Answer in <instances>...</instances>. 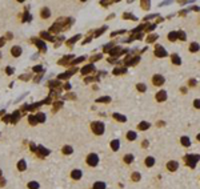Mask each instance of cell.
Returning a JSON list of instances; mask_svg holds the SVG:
<instances>
[{"label": "cell", "instance_id": "6da1fadb", "mask_svg": "<svg viewBox=\"0 0 200 189\" xmlns=\"http://www.w3.org/2000/svg\"><path fill=\"white\" fill-rule=\"evenodd\" d=\"M71 24H73V19H71V17H62V19H59L55 24L49 28V32L58 33L60 29H68L71 27Z\"/></svg>", "mask_w": 200, "mask_h": 189}, {"label": "cell", "instance_id": "7a4b0ae2", "mask_svg": "<svg viewBox=\"0 0 200 189\" xmlns=\"http://www.w3.org/2000/svg\"><path fill=\"white\" fill-rule=\"evenodd\" d=\"M183 158L187 166H190L191 169H195L197 162L200 161V155H197V153H187V155H184Z\"/></svg>", "mask_w": 200, "mask_h": 189}, {"label": "cell", "instance_id": "3957f363", "mask_svg": "<svg viewBox=\"0 0 200 189\" xmlns=\"http://www.w3.org/2000/svg\"><path fill=\"white\" fill-rule=\"evenodd\" d=\"M91 131L96 136H101L105 131V125L101 121H93V123H91Z\"/></svg>", "mask_w": 200, "mask_h": 189}, {"label": "cell", "instance_id": "277c9868", "mask_svg": "<svg viewBox=\"0 0 200 189\" xmlns=\"http://www.w3.org/2000/svg\"><path fill=\"white\" fill-rule=\"evenodd\" d=\"M99 161H100V160H99V156H97L96 153H90V155L87 156V158H86L87 165H90V166H92V168L97 166Z\"/></svg>", "mask_w": 200, "mask_h": 189}, {"label": "cell", "instance_id": "5b68a950", "mask_svg": "<svg viewBox=\"0 0 200 189\" xmlns=\"http://www.w3.org/2000/svg\"><path fill=\"white\" fill-rule=\"evenodd\" d=\"M153 53H155L156 57H167L168 56V52L164 49V47L160 44H156L155 45V51H153Z\"/></svg>", "mask_w": 200, "mask_h": 189}, {"label": "cell", "instance_id": "8992f818", "mask_svg": "<svg viewBox=\"0 0 200 189\" xmlns=\"http://www.w3.org/2000/svg\"><path fill=\"white\" fill-rule=\"evenodd\" d=\"M140 61V56H127L124 59V66L128 67V66H136L138 63Z\"/></svg>", "mask_w": 200, "mask_h": 189}, {"label": "cell", "instance_id": "52a82bcc", "mask_svg": "<svg viewBox=\"0 0 200 189\" xmlns=\"http://www.w3.org/2000/svg\"><path fill=\"white\" fill-rule=\"evenodd\" d=\"M179 166H180V164H179V161H176V160H169V161L166 164V168L168 172H176V171L179 169Z\"/></svg>", "mask_w": 200, "mask_h": 189}, {"label": "cell", "instance_id": "ba28073f", "mask_svg": "<svg viewBox=\"0 0 200 189\" xmlns=\"http://www.w3.org/2000/svg\"><path fill=\"white\" fill-rule=\"evenodd\" d=\"M164 83H166L164 76H162V75H153V76H152V84H153V85L162 87Z\"/></svg>", "mask_w": 200, "mask_h": 189}, {"label": "cell", "instance_id": "9c48e42d", "mask_svg": "<svg viewBox=\"0 0 200 189\" xmlns=\"http://www.w3.org/2000/svg\"><path fill=\"white\" fill-rule=\"evenodd\" d=\"M167 97H168V95H167V91H164V89L159 91V92L155 95V99L158 103H164L167 100Z\"/></svg>", "mask_w": 200, "mask_h": 189}, {"label": "cell", "instance_id": "30bf717a", "mask_svg": "<svg viewBox=\"0 0 200 189\" xmlns=\"http://www.w3.org/2000/svg\"><path fill=\"white\" fill-rule=\"evenodd\" d=\"M155 164H156V158L153 156H147L144 158V165L147 168H152V166H155Z\"/></svg>", "mask_w": 200, "mask_h": 189}, {"label": "cell", "instance_id": "8fae6325", "mask_svg": "<svg viewBox=\"0 0 200 189\" xmlns=\"http://www.w3.org/2000/svg\"><path fill=\"white\" fill-rule=\"evenodd\" d=\"M96 71V68H95V66L93 64H88V66L83 67V68L80 69V72H82V75H88V73H92Z\"/></svg>", "mask_w": 200, "mask_h": 189}, {"label": "cell", "instance_id": "7c38bea8", "mask_svg": "<svg viewBox=\"0 0 200 189\" xmlns=\"http://www.w3.org/2000/svg\"><path fill=\"white\" fill-rule=\"evenodd\" d=\"M71 179L75 180V181H77V180H80L82 177H83V172L80 171V169H73V171H71Z\"/></svg>", "mask_w": 200, "mask_h": 189}, {"label": "cell", "instance_id": "4fadbf2b", "mask_svg": "<svg viewBox=\"0 0 200 189\" xmlns=\"http://www.w3.org/2000/svg\"><path fill=\"white\" fill-rule=\"evenodd\" d=\"M76 71H77V68H71L68 71V72H66V73H62V75H59V79L60 80H67L69 77V76H72L73 73L76 72Z\"/></svg>", "mask_w": 200, "mask_h": 189}, {"label": "cell", "instance_id": "5bb4252c", "mask_svg": "<svg viewBox=\"0 0 200 189\" xmlns=\"http://www.w3.org/2000/svg\"><path fill=\"white\" fill-rule=\"evenodd\" d=\"M110 147H111V149L114 152H117L119 149H120V140L119 139H115V140H112L110 143Z\"/></svg>", "mask_w": 200, "mask_h": 189}, {"label": "cell", "instance_id": "9a60e30c", "mask_svg": "<svg viewBox=\"0 0 200 189\" xmlns=\"http://www.w3.org/2000/svg\"><path fill=\"white\" fill-rule=\"evenodd\" d=\"M21 48L20 47H19V45H15V47H12V48H11V55L14 56V57H19V56L21 55Z\"/></svg>", "mask_w": 200, "mask_h": 189}, {"label": "cell", "instance_id": "2e32d148", "mask_svg": "<svg viewBox=\"0 0 200 189\" xmlns=\"http://www.w3.org/2000/svg\"><path fill=\"white\" fill-rule=\"evenodd\" d=\"M180 144L183 145L184 148H188V147H191V139L188 136H182L180 137Z\"/></svg>", "mask_w": 200, "mask_h": 189}, {"label": "cell", "instance_id": "e0dca14e", "mask_svg": "<svg viewBox=\"0 0 200 189\" xmlns=\"http://www.w3.org/2000/svg\"><path fill=\"white\" fill-rule=\"evenodd\" d=\"M151 128V124L148 123V121H140L139 123V125H138V129L139 131H147V129H149Z\"/></svg>", "mask_w": 200, "mask_h": 189}, {"label": "cell", "instance_id": "ac0fdd59", "mask_svg": "<svg viewBox=\"0 0 200 189\" xmlns=\"http://www.w3.org/2000/svg\"><path fill=\"white\" fill-rule=\"evenodd\" d=\"M112 117H114L115 120L120 121V123H127V116H124V115H121V113L115 112V113H112Z\"/></svg>", "mask_w": 200, "mask_h": 189}, {"label": "cell", "instance_id": "d6986e66", "mask_svg": "<svg viewBox=\"0 0 200 189\" xmlns=\"http://www.w3.org/2000/svg\"><path fill=\"white\" fill-rule=\"evenodd\" d=\"M40 16H42L43 19H48V17L51 16V10H49L48 7H43L42 10H40Z\"/></svg>", "mask_w": 200, "mask_h": 189}, {"label": "cell", "instance_id": "ffe728a7", "mask_svg": "<svg viewBox=\"0 0 200 189\" xmlns=\"http://www.w3.org/2000/svg\"><path fill=\"white\" fill-rule=\"evenodd\" d=\"M125 137H127L128 141H135V140H138V133L135 131H128L127 134H125Z\"/></svg>", "mask_w": 200, "mask_h": 189}, {"label": "cell", "instance_id": "44dd1931", "mask_svg": "<svg viewBox=\"0 0 200 189\" xmlns=\"http://www.w3.org/2000/svg\"><path fill=\"white\" fill-rule=\"evenodd\" d=\"M171 60H172V63L175 66H182V57L177 53H172L171 55Z\"/></svg>", "mask_w": 200, "mask_h": 189}, {"label": "cell", "instance_id": "7402d4cb", "mask_svg": "<svg viewBox=\"0 0 200 189\" xmlns=\"http://www.w3.org/2000/svg\"><path fill=\"white\" fill-rule=\"evenodd\" d=\"M123 161L128 165L132 164V162L135 161V156L132 155V153H127V155H124V157H123Z\"/></svg>", "mask_w": 200, "mask_h": 189}, {"label": "cell", "instance_id": "603a6c76", "mask_svg": "<svg viewBox=\"0 0 200 189\" xmlns=\"http://www.w3.org/2000/svg\"><path fill=\"white\" fill-rule=\"evenodd\" d=\"M127 72V67H117V68H115L114 71H112V73L114 75H124V73Z\"/></svg>", "mask_w": 200, "mask_h": 189}, {"label": "cell", "instance_id": "cb8c5ba5", "mask_svg": "<svg viewBox=\"0 0 200 189\" xmlns=\"http://www.w3.org/2000/svg\"><path fill=\"white\" fill-rule=\"evenodd\" d=\"M34 43H35V44H36V45H38V48H40L43 52H45V51H47V45H45L42 40H38V39H35V38H34Z\"/></svg>", "mask_w": 200, "mask_h": 189}, {"label": "cell", "instance_id": "d4e9b609", "mask_svg": "<svg viewBox=\"0 0 200 189\" xmlns=\"http://www.w3.org/2000/svg\"><path fill=\"white\" fill-rule=\"evenodd\" d=\"M92 189H107V185L103 181H96V182H93Z\"/></svg>", "mask_w": 200, "mask_h": 189}, {"label": "cell", "instance_id": "484cf974", "mask_svg": "<svg viewBox=\"0 0 200 189\" xmlns=\"http://www.w3.org/2000/svg\"><path fill=\"white\" fill-rule=\"evenodd\" d=\"M112 101V99H111L110 96H103V97H99V99H96V103L99 104H108Z\"/></svg>", "mask_w": 200, "mask_h": 189}, {"label": "cell", "instance_id": "4316f807", "mask_svg": "<svg viewBox=\"0 0 200 189\" xmlns=\"http://www.w3.org/2000/svg\"><path fill=\"white\" fill-rule=\"evenodd\" d=\"M72 59H73V55H67L59 61V64H60V66H66V64L69 63V60H72Z\"/></svg>", "mask_w": 200, "mask_h": 189}, {"label": "cell", "instance_id": "83f0119b", "mask_svg": "<svg viewBox=\"0 0 200 189\" xmlns=\"http://www.w3.org/2000/svg\"><path fill=\"white\" fill-rule=\"evenodd\" d=\"M131 180H132L134 182L140 181V180H142V173H140V172H132V175H131Z\"/></svg>", "mask_w": 200, "mask_h": 189}, {"label": "cell", "instance_id": "f1b7e54d", "mask_svg": "<svg viewBox=\"0 0 200 189\" xmlns=\"http://www.w3.org/2000/svg\"><path fill=\"white\" fill-rule=\"evenodd\" d=\"M188 49H190L192 53H195V52H197L200 49V44H199V43H196V41H195V43H191L190 48H188Z\"/></svg>", "mask_w": 200, "mask_h": 189}, {"label": "cell", "instance_id": "f546056e", "mask_svg": "<svg viewBox=\"0 0 200 189\" xmlns=\"http://www.w3.org/2000/svg\"><path fill=\"white\" fill-rule=\"evenodd\" d=\"M38 152H39V155L42 156V157H45V156H48V155H49V151H48V149H45L44 147H43V145H40V147H39Z\"/></svg>", "mask_w": 200, "mask_h": 189}, {"label": "cell", "instance_id": "4dcf8cb0", "mask_svg": "<svg viewBox=\"0 0 200 189\" xmlns=\"http://www.w3.org/2000/svg\"><path fill=\"white\" fill-rule=\"evenodd\" d=\"M167 38H168L169 41H176L177 40V31H172V32H169L168 35H167Z\"/></svg>", "mask_w": 200, "mask_h": 189}, {"label": "cell", "instance_id": "1f68e13d", "mask_svg": "<svg viewBox=\"0 0 200 189\" xmlns=\"http://www.w3.org/2000/svg\"><path fill=\"white\" fill-rule=\"evenodd\" d=\"M156 39H159V35H156V33H152V35H148L145 40H147V43H148V44H151V43H155V41H156Z\"/></svg>", "mask_w": 200, "mask_h": 189}, {"label": "cell", "instance_id": "d6a6232c", "mask_svg": "<svg viewBox=\"0 0 200 189\" xmlns=\"http://www.w3.org/2000/svg\"><path fill=\"white\" fill-rule=\"evenodd\" d=\"M136 89H138L139 92L144 93V92H147V85H145L144 83H139V84H136Z\"/></svg>", "mask_w": 200, "mask_h": 189}, {"label": "cell", "instance_id": "836d02e7", "mask_svg": "<svg viewBox=\"0 0 200 189\" xmlns=\"http://www.w3.org/2000/svg\"><path fill=\"white\" fill-rule=\"evenodd\" d=\"M140 5H142L143 10H149L151 8V1L149 0H142L140 1Z\"/></svg>", "mask_w": 200, "mask_h": 189}, {"label": "cell", "instance_id": "e575fe53", "mask_svg": "<svg viewBox=\"0 0 200 189\" xmlns=\"http://www.w3.org/2000/svg\"><path fill=\"white\" fill-rule=\"evenodd\" d=\"M80 38H82L80 35H76V36H73V38L71 39V40H68V41H67V45H68V47H72V45L75 44V43H76V41H77V40H79Z\"/></svg>", "mask_w": 200, "mask_h": 189}, {"label": "cell", "instance_id": "d590c367", "mask_svg": "<svg viewBox=\"0 0 200 189\" xmlns=\"http://www.w3.org/2000/svg\"><path fill=\"white\" fill-rule=\"evenodd\" d=\"M123 19H129V20H136V19H138V17L135 16L134 14H129V12H124V14H123Z\"/></svg>", "mask_w": 200, "mask_h": 189}, {"label": "cell", "instance_id": "8d00e7d4", "mask_svg": "<svg viewBox=\"0 0 200 189\" xmlns=\"http://www.w3.org/2000/svg\"><path fill=\"white\" fill-rule=\"evenodd\" d=\"M62 152L64 153V155H71V153L73 152V149H72V147H71V145H66V147L63 148Z\"/></svg>", "mask_w": 200, "mask_h": 189}, {"label": "cell", "instance_id": "74e56055", "mask_svg": "<svg viewBox=\"0 0 200 189\" xmlns=\"http://www.w3.org/2000/svg\"><path fill=\"white\" fill-rule=\"evenodd\" d=\"M36 119H38V123H44L45 121V115L43 112H39L36 113Z\"/></svg>", "mask_w": 200, "mask_h": 189}, {"label": "cell", "instance_id": "f35d334b", "mask_svg": "<svg viewBox=\"0 0 200 189\" xmlns=\"http://www.w3.org/2000/svg\"><path fill=\"white\" fill-rule=\"evenodd\" d=\"M177 39L182 41H186L187 40V33L184 31H179L177 32Z\"/></svg>", "mask_w": 200, "mask_h": 189}, {"label": "cell", "instance_id": "ab89813d", "mask_svg": "<svg viewBox=\"0 0 200 189\" xmlns=\"http://www.w3.org/2000/svg\"><path fill=\"white\" fill-rule=\"evenodd\" d=\"M40 36H42V38H44L45 40H48V41H53V40H55V39L52 38L48 32H42V33H40Z\"/></svg>", "mask_w": 200, "mask_h": 189}, {"label": "cell", "instance_id": "60d3db41", "mask_svg": "<svg viewBox=\"0 0 200 189\" xmlns=\"http://www.w3.org/2000/svg\"><path fill=\"white\" fill-rule=\"evenodd\" d=\"M114 47H115L114 43H108L107 45H104V47H103V51H104V52H110L111 49L114 48Z\"/></svg>", "mask_w": 200, "mask_h": 189}, {"label": "cell", "instance_id": "b9f144b4", "mask_svg": "<svg viewBox=\"0 0 200 189\" xmlns=\"http://www.w3.org/2000/svg\"><path fill=\"white\" fill-rule=\"evenodd\" d=\"M28 188L29 189H39V184L36 181H31V182H28Z\"/></svg>", "mask_w": 200, "mask_h": 189}, {"label": "cell", "instance_id": "7bdbcfd3", "mask_svg": "<svg viewBox=\"0 0 200 189\" xmlns=\"http://www.w3.org/2000/svg\"><path fill=\"white\" fill-rule=\"evenodd\" d=\"M17 169H19V171H24L25 169V161L24 160H21V161L17 162Z\"/></svg>", "mask_w": 200, "mask_h": 189}, {"label": "cell", "instance_id": "ee69618b", "mask_svg": "<svg viewBox=\"0 0 200 189\" xmlns=\"http://www.w3.org/2000/svg\"><path fill=\"white\" fill-rule=\"evenodd\" d=\"M105 31H107V27L104 25V27H101V28H100V29H97V31L95 32V36H96V38H97V36H100V35L103 33V32H105Z\"/></svg>", "mask_w": 200, "mask_h": 189}, {"label": "cell", "instance_id": "f6af8a7d", "mask_svg": "<svg viewBox=\"0 0 200 189\" xmlns=\"http://www.w3.org/2000/svg\"><path fill=\"white\" fill-rule=\"evenodd\" d=\"M28 121L31 123V125H36V124H38V119H36V116H29L28 117Z\"/></svg>", "mask_w": 200, "mask_h": 189}, {"label": "cell", "instance_id": "bcb514c9", "mask_svg": "<svg viewBox=\"0 0 200 189\" xmlns=\"http://www.w3.org/2000/svg\"><path fill=\"white\" fill-rule=\"evenodd\" d=\"M156 28V24H147V27H145V31L147 32H151V31H153Z\"/></svg>", "mask_w": 200, "mask_h": 189}, {"label": "cell", "instance_id": "7dc6e473", "mask_svg": "<svg viewBox=\"0 0 200 189\" xmlns=\"http://www.w3.org/2000/svg\"><path fill=\"white\" fill-rule=\"evenodd\" d=\"M193 107L196 109H200V99H195L193 100Z\"/></svg>", "mask_w": 200, "mask_h": 189}, {"label": "cell", "instance_id": "c3c4849f", "mask_svg": "<svg viewBox=\"0 0 200 189\" xmlns=\"http://www.w3.org/2000/svg\"><path fill=\"white\" fill-rule=\"evenodd\" d=\"M100 59H101V55H100V53H97V55H95V56H92V57H91V61H97V60H100Z\"/></svg>", "mask_w": 200, "mask_h": 189}, {"label": "cell", "instance_id": "681fc988", "mask_svg": "<svg viewBox=\"0 0 200 189\" xmlns=\"http://www.w3.org/2000/svg\"><path fill=\"white\" fill-rule=\"evenodd\" d=\"M83 60H86V56H80V57H77L76 60H73V61H72V64H77V63L83 61Z\"/></svg>", "mask_w": 200, "mask_h": 189}, {"label": "cell", "instance_id": "f907efd6", "mask_svg": "<svg viewBox=\"0 0 200 189\" xmlns=\"http://www.w3.org/2000/svg\"><path fill=\"white\" fill-rule=\"evenodd\" d=\"M148 145H149L148 140H143L142 141V148H148Z\"/></svg>", "mask_w": 200, "mask_h": 189}, {"label": "cell", "instance_id": "816d5d0a", "mask_svg": "<svg viewBox=\"0 0 200 189\" xmlns=\"http://www.w3.org/2000/svg\"><path fill=\"white\" fill-rule=\"evenodd\" d=\"M17 117H19V112H14V116H12V123H15V121L17 120Z\"/></svg>", "mask_w": 200, "mask_h": 189}, {"label": "cell", "instance_id": "f5cc1de1", "mask_svg": "<svg viewBox=\"0 0 200 189\" xmlns=\"http://www.w3.org/2000/svg\"><path fill=\"white\" fill-rule=\"evenodd\" d=\"M188 85H190V87H195V85H196V80H195V79H191L190 81H188Z\"/></svg>", "mask_w": 200, "mask_h": 189}, {"label": "cell", "instance_id": "db71d44e", "mask_svg": "<svg viewBox=\"0 0 200 189\" xmlns=\"http://www.w3.org/2000/svg\"><path fill=\"white\" fill-rule=\"evenodd\" d=\"M124 29H123V31H117V32H112V33H111V38H114V36H116V35H120V33H124Z\"/></svg>", "mask_w": 200, "mask_h": 189}, {"label": "cell", "instance_id": "11a10c76", "mask_svg": "<svg viewBox=\"0 0 200 189\" xmlns=\"http://www.w3.org/2000/svg\"><path fill=\"white\" fill-rule=\"evenodd\" d=\"M5 72H7V75H12V72H14V68L7 67V68H5Z\"/></svg>", "mask_w": 200, "mask_h": 189}, {"label": "cell", "instance_id": "9f6ffc18", "mask_svg": "<svg viewBox=\"0 0 200 189\" xmlns=\"http://www.w3.org/2000/svg\"><path fill=\"white\" fill-rule=\"evenodd\" d=\"M152 17H158V15H148V16L144 17V20L147 21V20H149V19H152Z\"/></svg>", "mask_w": 200, "mask_h": 189}, {"label": "cell", "instance_id": "6f0895ef", "mask_svg": "<svg viewBox=\"0 0 200 189\" xmlns=\"http://www.w3.org/2000/svg\"><path fill=\"white\" fill-rule=\"evenodd\" d=\"M34 71H35V72H40V71H42V66H36V67H34Z\"/></svg>", "mask_w": 200, "mask_h": 189}, {"label": "cell", "instance_id": "680465c9", "mask_svg": "<svg viewBox=\"0 0 200 189\" xmlns=\"http://www.w3.org/2000/svg\"><path fill=\"white\" fill-rule=\"evenodd\" d=\"M101 5H111V4H114V1H101Z\"/></svg>", "mask_w": 200, "mask_h": 189}, {"label": "cell", "instance_id": "91938a15", "mask_svg": "<svg viewBox=\"0 0 200 189\" xmlns=\"http://www.w3.org/2000/svg\"><path fill=\"white\" fill-rule=\"evenodd\" d=\"M19 79H20V80H28V79H29V76H28V75H23V76H20Z\"/></svg>", "mask_w": 200, "mask_h": 189}, {"label": "cell", "instance_id": "94428289", "mask_svg": "<svg viewBox=\"0 0 200 189\" xmlns=\"http://www.w3.org/2000/svg\"><path fill=\"white\" fill-rule=\"evenodd\" d=\"M108 61H110V63H116L117 60H116V59H114V57H110V59H108Z\"/></svg>", "mask_w": 200, "mask_h": 189}, {"label": "cell", "instance_id": "6125c7cd", "mask_svg": "<svg viewBox=\"0 0 200 189\" xmlns=\"http://www.w3.org/2000/svg\"><path fill=\"white\" fill-rule=\"evenodd\" d=\"M156 125H159V127H163V125H164V121H159V123H156Z\"/></svg>", "mask_w": 200, "mask_h": 189}, {"label": "cell", "instance_id": "be15d7a7", "mask_svg": "<svg viewBox=\"0 0 200 189\" xmlns=\"http://www.w3.org/2000/svg\"><path fill=\"white\" fill-rule=\"evenodd\" d=\"M64 88H66V89H69V88H71V85H69V84H66V85H64Z\"/></svg>", "mask_w": 200, "mask_h": 189}, {"label": "cell", "instance_id": "e7e4bbea", "mask_svg": "<svg viewBox=\"0 0 200 189\" xmlns=\"http://www.w3.org/2000/svg\"><path fill=\"white\" fill-rule=\"evenodd\" d=\"M4 44V40H3V39H1V38H0V47H1V45H3Z\"/></svg>", "mask_w": 200, "mask_h": 189}, {"label": "cell", "instance_id": "03108f58", "mask_svg": "<svg viewBox=\"0 0 200 189\" xmlns=\"http://www.w3.org/2000/svg\"><path fill=\"white\" fill-rule=\"evenodd\" d=\"M3 120H4V121H8V120H10V116H5V117L3 119Z\"/></svg>", "mask_w": 200, "mask_h": 189}, {"label": "cell", "instance_id": "003e7915", "mask_svg": "<svg viewBox=\"0 0 200 189\" xmlns=\"http://www.w3.org/2000/svg\"><path fill=\"white\" fill-rule=\"evenodd\" d=\"M196 140H197V141H199V143H200V133H199V134H197V136H196Z\"/></svg>", "mask_w": 200, "mask_h": 189}]
</instances>
